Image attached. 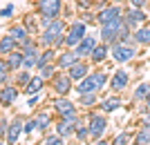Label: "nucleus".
<instances>
[{"label":"nucleus","instance_id":"9","mask_svg":"<svg viewBox=\"0 0 150 145\" xmlns=\"http://www.w3.org/2000/svg\"><path fill=\"white\" fill-rule=\"evenodd\" d=\"M128 85H130V71L121 67V69H114V74L110 76L108 89H110L112 94H121L123 89H128Z\"/></svg>","mask_w":150,"mask_h":145},{"label":"nucleus","instance_id":"32","mask_svg":"<svg viewBox=\"0 0 150 145\" xmlns=\"http://www.w3.org/2000/svg\"><path fill=\"white\" fill-rule=\"evenodd\" d=\"M92 71H94V76H96V81H99V89H101V92H105V87L110 85V76H112V74H108V71L101 69V67H99V69H92Z\"/></svg>","mask_w":150,"mask_h":145},{"label":"nucleus","instance_id":"42","mask_svg":"<svg viewBox=\"0 0 150 145\" xmlns=\"http://www.w3.org/2000/svg\"><path fill=\"white\" fill-rule=\"evenodd\" d=\"M40 98H43V92H40V94H34V96H29V98H27V107H36L38 103H40Z\"/></svg>","mask_w":150,"mask_h":145},{"label":"nucleus","instance_id":"13","mask_svg":"<svg viewBox=\"0 0 150 145\" xmlns=\"http://www.w3.org/2000/svg\"><path fill=\"white\" fill-rule=\"evenodd\" d=\"M99 43H101V40H99V34H88V36L83 38V40L76 45L74 49H76V54H79V58H85V60H90V56H92V51H94V47H96Z\"/></svg>","mask_w":150,"mask_h":145},{"label":"nucleus","instance_id":"23","mask_svg":"<svg viewBox=\"0 0 150 145\" xmlns=\"http://www.w3.org/2000/svg\"><path fill=\"white\" fill-rule=\"evenodd\" d=\"M132 36H134V43H137L139 47H150V25L148 22L137 27V29L132 32Z\"/></svg>","mask_w":150,"mask_h":145},{"label":"nucleus","instance_id":"14","mask_svg":"<svg viewBox=\"0 0 150 145\" xmlns=\"http://www.w3.org/2000/svg\"><path fill=\"white\" fill-rule=\"evenodd\" d=\"M74 92H76V94H101L99 81H96L94 71H90L85 78H81V81L76 83V85H74Z\"/></svg>","mask_w":150,"mask_h":145},{"label":"nucleus","instance_id":"12","mask_svg":"<svg viewBox=\"0 0 150 145\" xmlns=\"http://www.w3.org/2000/svg\"><path fill=\"white\" fill-rule=\"evenodd\" d=\"M81 120V116H72V118H58L56 123H54V132H58L63 136V139L67 141L74 136L76 132V123Z\"/></svg>","mask_w":150,"mask_h":145},{"label":"nucleus","instance_id":"52","mask_svg":"<svg viewBox=\"0 0 150 145\" xmlns=\"http://www.w3.org/2000/svg\"><path fill=\"white\" fill-rule=\"evenodd\" d=\"M148 51H150V47H148Z\"/></svg>","mask_w":150,"mask_h":145},{"label":"nucleus","instance_id":"18","mask_svg":"<svg viewBox=\"0 0 150 145\" xmlns=\"http://www.w3.org/2000/svg\"><path fill=\"white\" fill-rule=\"evenodd\" d=\"M119 107H123V101H121V96H119V94L103 96V98L99 101V109H101V112H105V114H112V112H117Z\"/></svg>","mask_w":150,"mask_h":145},{"label":"nucleus","instance_id":"24","mask_svg":"<svg viewBox=\"0 0 150 145\" xmlns=\"http://www.w3.org/2000/svg\"><path fill=\"white\" fill-rule=\"evenodd\" d=\"M7 34H11V36L16 38V43H18V45L25 43L27 38H31V34L27 32V27L23 25V22H13V25L9 27V32H7Z\"/></svg>","mask_w":150,"mask_h":145},{"label":"nucleus","instance_id":"21","mask_svg":"<svg viewBox=\"0 0 150 145\" xmlns=\"http://www.w3.org/2000/svg\"><path fill=\"white\" fill-rule=\"evenodd\" d=\"M34 120H36V127L40 134H47V130L52 127V114L45 112V109H38L34 112Z\"/></svg>","mask_w":150,"mask_h":145},{"label":"nucleus","instance_id":"25","mask_svg":"<svg viewBox=\"0 0 150 145\" xmlns=\"http://www.w3.org/2000/svg\"><path fill=\"white\" fill-rule=\"evenodd\" d=\"M20 22L27 27V32H29L34 38H38V34H40V22H38V16L27 13V16H23V20H20Z\"/></svg>","mask_w":150,"mask_h":145},{"label":"nucleus","instance_id":"27","mask_svg":"<svg viewBox=\"0 0 150 145\" xmlns=\"http://www.w3.org/2000/svg\"><path fill=\"white\" fill-rule=\"evenodd\" d=\"M13 49H18V43H16V38L11 34H5V36H0V54L7 56V54H11Z\"/></svg>","mask_w":150,"mask_h":145},{"label":"nucleus","instance_id":"46","mask_svg":"<svg viewBox=\"0 0 150 145\" xmlns=\"http://www.w3.org/2000/svg\"><path fill=\"white\" fill-rule=\"evenodd\" d=\"M110 2H117V5H125V0H110Z\"/></svg>","mask_w":150,"mask_h":145},{"label":"nucleus","instance_id":"49","mask_svg":"<svg viewBox=\"0 0 150 145\" xmlns=\"http://www.w3.org/2000/svg\"><path fill=\"white\" fill-rule=\"evenodd\" d=\"M148 25H150V18H148Z\"/></svg>","mask_w":150,"mask_h":145},{"label":"nucleus","instance_id":"3","mask_svg":"<svg viewBox=\"0 0 150 145\" xmlns=\"http://www.w3.org/2000/svg\"><path fill=\"white\" fill-rule=\"evenodd\" d=\"M108 125H110V120H108V114L105 112H88V127H90V139L96 141V139H103L108 132Z\"/></svg>","mask_w":150,"mask_h":145},{"label":"nucleus","instance_id":"19","mask_svg":"<svg viewBox=\"0 0 150 145\" xmlns=\"http://www.w3.org/2000/svg\"><path fill=\"white\" fill-rule=\"evenodd\" d=\"M7 65H9V69H11V74H16V71L23 69V63H25V51L23 49H13L11 54H7L5 56Z\"/></svg>","mask_w":150,"mask_h":145},{"label":"nucleus","instance_id":"38","mask_svg":"<svg viewBox=\"0 0 150 145\" xmlns=\"http://www.w3.org/2000/svg\"><path fill=\"white\" fill-rule=\"evenodd\" d=\"M34 132H38V127H36V120H34V116H31V118L25 120V136H27V139H31V136H34Z\"/></svg>","mask_w":150,"mask_h":145},{"label":"nucleus","instance_id":"10","mask_svg":"<svg viewBox=\"0 0 150 145\" xmlns=\"http://www.w3.org/2000/svg\"><path fill=\"white\" fill-rule=\"evenodd\" d=\"M123 27V18L117 20V22H110V25H101L99 27V40L105 45H112L119 40V32Z\"/></svg>","mask_w":150,"mask_h":145},{"label":"nucleus","instance_id":"34","mask_svg":"<svg viewBox=\"0 0 150 145\" xmlns=\"http://www.w3.org/2000/svg\"><path fill=\"white\" fill-rule=\"evenodd\" d=\"M40 145H65V139L58 132H52V134H45L43 136V143Z\"/></svg>","mask_w":150,"mask_h":145},{"label":"nucleus","instance_id":"28","mask_svg":"<svg viewBox=\"0 0 150 145\" xmlns=\"http://www.w3.org/2000/svg\"><path fill=\"white\" fill-rule=\"evenodd\" d=\"M36 74L40 76L45 83H52V78L58 74V67H56V63H47V65H43V67H38Z\"/></svg>","mask_w":150,"mask_h":145},{"label":"nucleus","instance_id":"30","mask_svg":"<svg viewBox=\"0 0 150 145\" xmlns=\"http://www.w3.org/2000/svg\"><path fill=\"white\" fill-rule=\"evenodd\" d=\"M134 145H150V125H141L134 132Z\"/></svg>","mask_w":150,"mask_h":145},{"label":"nucleus","instance_id":"51","mask_svg":"<svg viewBox=\"0 0 150 145\" xmlns=\"http://www.w3.org/2000/svg\"><path fill=\"white\" fill-rule=\"evenodd\" d=\"M130 145H134V143H130Z\"/></svg>","mask_w":150,"mask_h":145},{"label":"nucleus","instance_id":"2","mask_svg":"<svg viewBox=\"0 0 150 145\" xmlns=\"http://www.w3.org/2000/svg\"><path fill=\"white\" fill-rule=\"evenodd\" d=\"M139 54V47L137 45H125L121 40L110 45V58H112L117 65H128L130 60H134Z\"/></svg>","mask_w":150,"mask_h":145},{"label":"nucleus","instance_id":"29","mask_svg":"<svg viewBox=\"0 0 150 145\" xmlns=\"http://www.w3.org/2000/svg\"><path fill=\"white\" fill-rule=\"evenodd\" d=\"M99 94H79V107L83 109H92V107H99Z\"/></svg>","mask_w":150,"mask_h":145},{"label":"nucleus","instance_id":"5","mask_svg":"<svg viewBox=\"0 0 150 145\" xmlns=\"http://www.w3.org/2000/svg\"><path fill=\"white\" fill-rule=\"evenodd\" d=\"M123 5H117V2H110L108 7H103L101 11H96V25H110V22H117V20L123 18Z\"/></svg>","mask_w":150,"mask_h":145},{"label":"nucleus","instance_id":"33","mask_svg":"<svg viewBox=\"0 0 150 145\" xmlns=\"http://www.w3.org/2000/svg\"><path fill=\"white\" fill-rule=\"evenodd\" d=\"M31 76H34V71H27V69H20V71H16V74H13V83H16V85H18L20 89L25 87L27 83H29V78Z\"/></svg>","mask_w":150,"mask_h":145},{"label":"nucleus","instance_id":"50","mask_svg":"<svg viewBox=\"0 0 150 145\" xmlns=\"http://www.w3.org/2000/svg\"><path fill=\"white\" fill-rule=\"evenodd\" d=\"M148 9H150V2H148Z\"/></svg>","mask_w":150,"mask_h":145},{"label":"nucleus","instance_id":"45","mask_svg":"<svg viewBox=\"0 0 150 145\" xmlns=\"http://www.w3.org/2000/svg\"><path fill=\"white\" fill-rule=\"evenodd\" d=\"M144 103H146V109H150V94L146 96V101H144Z\"/></svg>","mask_w":150,"mask_h":145},{"label":"nucleus","instance_id":"35","mask_svg":"<svg viewBox=\"0 0 150 145\" xmlns=\"http://www.w3.org/2000/svg\"><path fill=\"white\" fill-rule=\"evenodd\" d=\"M11 81V69H9V65L2 56H0V85H5V83Z\"/></svg>","mask_w":150,"mask_h":145},{"label":"nucleus","instance_id":"6","mask_svg":"<svg viewBox=\"0 0 150 145\" xmlns=\"http://www.w3.org/2000/svg\"><path fill=\"white\" fill-rule=\"evenodd\" d=\"M148 11L146 9H139V7H130V5H125V9H123V22L128 27H130L132 32L137 29V27H141V25H146L148 22Z\"/></svg>","mask_w":150,"mask_h":145},{"label":"nucleus","instance_id":"40","mask_svg":"<svg viewBox=\"0 0 150 145\" xmlns=\"http://www.w3.org/2000/svg\"><path fill=\"white\" fill-rule=\"evenodd\" d=\"M9 120H11V118H7V116H2V114H0V139H7V132H9Z\"/></svg>","mask_w":150,"mask_h":145},{"label":"nucleus","instance_id":"37","mask_svg":"<svg viewBox=\"0 0 150 145\" xmlns=\"http://www.w3.org/2000/svg\"><path fill=\"white\" fill-rule=\"evenodd\" d=\"M74 5L81 13H85V11H90V9H94V0H74Z\"/></svg>","mask_w":150,"mask_h":145},{"label":"nucleus","instance_id":"16","mask_svg":"<svg viewBox=\"0 0 150 145\" xmlns=\"http://www.w3.org/2000/svg\"><path fill=\"white\" fill-rule=\"evenodd\" d=\"M79 60V54H76V49H69V47H65V49L58 51V56H56V67L58 71H67L72 65Z\"/></svg>","mask_w":150,"mask_h":145},{"label":"nucleus","instance_id":"43","mask_svg":"<svg viewBox=\"0 0 150 145\" xmlns=\"http://www.w3.org/2000/svg\"><path fill=\"white\" fill-rule=\"evenodd\" d=\"M139 123H141V125H150V109H144V112H141Z\"/></svg>","mask_w":150,"mask_h":145},{"label":"nucleus","instance_id":"11","mask_svg":"<svg viewBox=\"0 0 150 145\" xmlns=\"http://www.w3.org/2000/svg\"><path fill=\"white\" fill-rule=\"evenodd\" d=\"M23 134H25V118L13 116V118L9 120V132H7L5 143H7V145H18Z\"/></svg>","mask_w":150,"mask_h":145},{"label":"nucleus","instance_id":"7","mask_svg":"<svg viewBox=\"0 0 150 145\" xmlns=\"http://www.w3.org/2000/svg\"><path fill=\"white\" fill-rule=\"evenodd\" d=\"M63 0H36V13L47 18H63Z\"/></svg>","mask_w":150,"mask_h":145},{"label":"nucleus","instance_id":"22","mask_svg":"<svg viewBox=\"0 0 150 145\" xmlns=\"http://www.w3.org/2000/svg\"><path fill=\"white\" fill-rule=\"evenodd\" d=\"M23 92H25L27 96H34V94H40V92H45V81L40 78L38 74H34L29 78V83H27L25 87H23Z\"/></svg>","mask_w":150,"mask_h":145},{"label":"nucleus","instance_id":"53","mask_svg":"<svg viewBox=\"0 0 150 145\" xmlns=\"http://www.w3.org/2000/svg\"><path fill=\"white\" fill-rule=\"evenodd\" d=\"M0 56H2V54H0Z\"/></svg>","mask_w":150,"mask_h":145},{"label":"nucleus","instance_id":"47","mask_svg":"<svg viewBox=\"0 0 150 145\" xmlns=\"http://www.w3.org/2000/svg\"><path fill=\"white\" fill-rule=\"evenodd\" d=\"M0 145H7V143H5V139H0Z\"/></svg>","mask_w":150,"mask_h":145},{"label":"nucleus","instance_id":"44","mask_svg":"<svg viewBox=\"0 0 150 145\" xmlns=\"http://www.w3.org/2000/svg\"><path fill=\"white\" fill-rule=\"evenodd\" d=\"M92 145H112V141H108L105 136H103V139H96V141H94Z\"/></svg>","mask_w":150,"mask_h":145},{"label":"nucleus","instance_id":"15","mask_svg":"<svg viewBox=\"0 0 150 145\" xmlns=\"http://www.w3.org/2000/svg\"><path fill=\"white\" fill-rule=\"evenodd\" d=\"M18 85L16 83H5V85H0V105L2 107H11L13 103L18 101Z\"/></svg>","mask_w":150,"mask_h":145},{"label":"nucleus","instance_id":"41","mask_svg":"<svg viewBox=\"0 0 150 145\" xmlns=\"http://www.w3.org/2000/svg\"><path fill=\"white\" fill-rule=\"evenodd\" d=\"M148 2H150V0H125V5L139 7V9H148Z\"/></svg>","mask_w":150,"mask_h":145},{"label":"nucleus","instance_id":"36","mask_svg":"<svg viewBox=\"0 0 150 145\" xmlns=\"http://www.w3.org/2000/svg\"><path fill=\"white\" fill-rule=\"evenodd\" d=\"M132 141H134V136H132L130 132H119L112 139V145H130Z\"/></svg>","mask_w":150,"mask_h":145},{"label":"nucleus","instance_id":"26","mask_svg":"<svg viewBox=\"0 0 150 145\" xmlns=\"http://www.w3.org/2000/svg\"><path fill=\"white\" fill-rule=\"evenodd\" d=\"M74 139L79 141L81 145H85L88 143V139H90V127H88V120L81 116V120L76 123V132H74Z\"/></svg>","mask_w":150,"mask_h":145},{"label":"nucleus","instance_id":"8","mask_svg":"<svg viewBox=\"0 0 150 145\" xmlns=\"http://www.w3.org/2000/svg\"><path fill=\"white\" fill-rule=\"evenodd\" d=\"M72 89H74V81L69 78L67 71H58L52 78V94L54 96H69Z\"/></svg>","mask_w":150,"mask_h":145},{"label":"nucleus","instance_id":"1","mask_svg":"<svg viewBox=\"0 0 150 145\" xmlns=\"http://www.w3.org/2000/svg\"><path fill=\"white\" fill-rule=\"evenodd\" d=\"M88 22H85V20L83 18H74V20H69V25H67V32H65V40H63V43H65V47H69V49H74L76 45L81 43L83 38L88 36L90 34V29H88ZM65 47H63V49H65Z\"/></svg>","mask_w":150,"mask_h":145},{"label":"nucleus","instance_id":"48","mask_svg":"<svg viewBox=\"0 0 150 145\" xmlns=\"http://www.w3.org/2000/svg\"><path fill=\"white\" fill-rule=\"evenodd\" d=\"M18 145H31V143H18Z\"/></svg>","mask_w":150,"mask_h":145},{"label":"nucleus","instance_id":"20","mask_svg":"<svg viewBox=\"0 0 150 145\" xmlns=\"http://www.w3.org/2000/svg\"><path fill=\"white\" fill-rule=\"evenodd\" d=\"M110 58V45H105V43H99L96 47H94V51H92V56H90V63L92 65H103Z\"/></svg>","mask_w":150,"mask_h":145},{"label":"nucleus","instance_id":"39","mask_svg":"<svg viewBox=\"0 0 150 145\" xmlns=\"http://www.w3.org/2000/svg\"><path fill=\"white\" fill-rule=\"evenodd\" d=\"M13 13H16V5L9 2V5H5L0 9V18H13Z\"/></svg>","mask_w":150,"mask_h":145},{"label":"nucleus","instance_id":"17","mask_svg":"<svg viewBox=\"0 0 150 145\" xmlns=\"http://www.w3.org/2000/svg\"><path fill=\"white\" fill-rule=\"evenodd\" d=\"M90 71H92V63H88L85 58H79V60L67 69V74H69V78H72L74 83H79L81 78H85Z\"/></svg>","mask_w":150,"mask_h":145},{"label":"nucleus","instance_id":"4","mask_svg":"<svg viewBox=\"0 0 150 145\" xmlns=\"http://www.w3.org/2000/svg\"><path fill=\"white\" fill-rule=\"evenodd\" d=\"M50 105H52V112L56 114L58 118H72V116H81V114H79V105H74L69 96H54Z\"/></svg>","mask_w":150,"mask_h":145},{"label":"nucleus","instance_id":"31","mask_svg":"<svg viewBox=\"0 0 150 145\" xmlns=\"http://www.w3.org/2000/svg\"><path fill=\"white\" fill-rule=\"evenodd\" d=\"M150 94V83H139L137 87L132 89V101H146V96Z\"/></svg>","mask_w":150,"mask_h":145}]
</instances>
